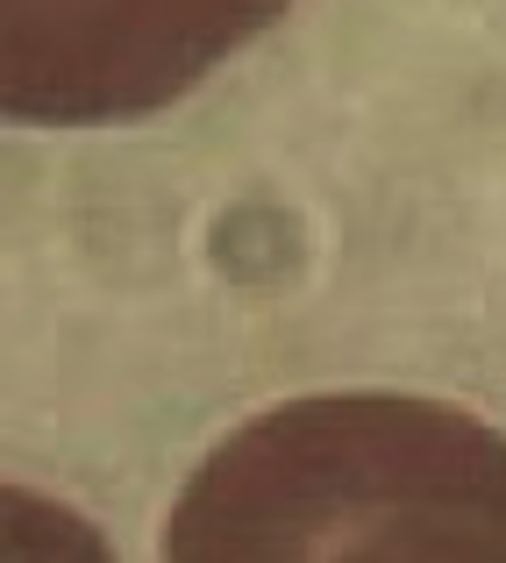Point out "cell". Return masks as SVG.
<instances>
[{"instance_id": "cell-1", "label": "cell", "mask_w": 506, "mask_h": 563, "mask_svg": "<svg viewBox=\"0 0 506 563\" xmlns=\"http://www.w3.org/2000/svg\"><path fill=\"white\" fill-rule=\"evenodd\" d=\"M165 563H506V435L414 393L264 407L178 485Z\"/></svg>"}, {"instance_id": "cell-2", "label": "cell", "mask_w": 506, "mask_h": 563, "mask_svg": "<svg viewBox=\"0 0 506 563\" xmlns=\"http://www.w3.org/2000/svg\"><path fill=\"white\" fill-rule=\"evenodd\" d=\"M293 0H0V108L22 129H114L186 100Z\"/></svg>"}, {"instance_id": "cell-3", "label": "cell", "mask_w": 506, "mask_h": 563, "mask_svg": "<svg viewBox=\"0 0 506 563\" xmlns=\"http://www.w3.org/2000/svg\"><path fill=\"white\" fill-rule=\"evenodd\" d=\"M8 563H114V556L72 507L8 485Z\"/></svg>"}]
</instances>
